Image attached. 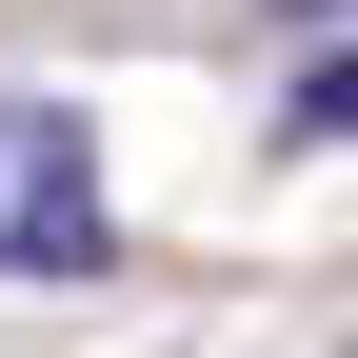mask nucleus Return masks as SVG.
<instances>
[{
  "label": "nucleus",
  "mask_w": 358,
  "mask_h": 358,
  "mask_svg": "<svg viewBox=\"0 0 358 358\" xmlns=\"http://www.w3.org/2000/svg\"><path fill=\"white\" fill-rule=\"evenodd\" d=\"M279 120H299V140H358V40H338V60H299V100H279Z\"/></svg>",
  "instance_id": "f03ea898"
},
{
  "label": "nucleus",
  "mask_w": 358,
  "mask_h": 358,
  "mask_svg": "<svg viewBox=\"0 0 358 358\" xmlns=\"http://www.w3.org/2000/svg\"><path fill=\"white\" fill-rule=\"evenodd\" d=\"M120 259V199H100V140L60 100H0V279H100Z\"/></svg>",
  "instance_id": "f257e3e1"
}]
</instances>
